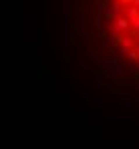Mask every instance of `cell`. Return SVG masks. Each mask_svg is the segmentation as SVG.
<instances>
[{"label": "cell", "mask_w": 139, "mask_h": 149, "mask_svg": "<svg viewBox=\"0 0 139 149\" xmlns=\"http://www.w3.org/2000/svg\"><path fill=\"white\" fill-rule=\"evenodd\" d=\"M103 42L139 71V0H97Z\"/></svg>", "instance_id": "obj_1"}]
</instances>
